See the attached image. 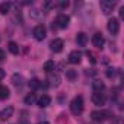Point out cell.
<instances>
[{
    "mask_svg": "<svg viewBox=\"0 0 124 124\" xmlns=\"http://www.w3.org/2000/svg\"><path fill=\"white\" fill-rule=\"evenodd\" d=\"M12 80H13V85H15V86H22V82H23V78H22L21 75H13V78H12Z\"/></svg>",
    "mask_w": 124,
    "mask_h": 124,
    "instance_id": "cell-21",
    "label": "cell"
},
{
    "mask_svg": "<svg viewBox=\"0 0 124 124\" xmlns=\"http://www.w3.org/2000/svg\"><path fill=\"white\" fill-rule=\"evenodd\" d=\"M5 57H6L5 51H3V50H0V61H2V60H5Z\"/></svg>",
    "mask_w": 124,
    "mask_h": 124,
    "instance_id": "cell-28",
    "label": "cell"
},
{
    "mask_svg": "<svg viewBox=\"0 0 124 124\" xmlns=\"http://www.w3.org/2000/svg\"><path fill=\"white\" fill-rule=\"evenodd\" d=\"M45 35H47V29H45L44 25H37L34 28V38L37 41H42L45 38Z\"/></svg>",
    "mask_w": 124,
    "mask_h": 124,
    "instance_id": "cell-3",
    "label": "cell"
},
{
    "mask_svg": "<svg viewBox=\"0 0 124 124\" xmlns=\"http://www.w3.org/2000/svg\"><path fill=\"white\" fill-rule=\"evenodd\" d=\"M108 112L107 111H93L92 114H91V117H92V120L93 121H96V123H101V121H104L105 118H108Z\"/></svg>",
    "mask_w": 124,
    "mask_h": 124,
    "instance_id": "cell-7",
    "label": "cell"
},
{
    "mask_svg": "<svg viewBox=\"0 0 124 124\" xmlns=\"http://www.w3.org/2000/svg\"><path fill=\"white\" fill-rule=\"evenodd\" d=\"M37 102V95L35 93H28L26 96H25V104L26 105H32V104H35Z\"/></svg>",
    "mask_w": 124,
    "mask_h": 124,
    "instance_id": "cell-18",
    "label": "cell"
},
{
    "mask_svg": "<svg viewBox=\"0 0 124 124\" xmlns=\"http://www.w3.org/2000/svg\"><path fill=\"white\" fill-rule=\"evenodd\" d=\"M9 95H10V92H9L8 86L0 85V99H6V98H9Z\"/></svg>",
    "mask_w": 124,
    "mask_h": 124,
    "instance_id": "cell-16",
    "label": "cell"
},
{
    "mask_svg": "<svg viewBox=\"0 0 124 124\" xmlns=\"http://www.w3.org/2000/svg\"><path fill=\"white\" fill-rule=\"evenodd\" d=\"M120 16L124 18V8H121V10H120Z\"/></svg>",
    "mask_w": 124,
    "mask_h": 124,
    "instance_id": "cell-30",
    "label": "cell"
},
{
    "mask_svg": "<svg viewBox=\"0 0 124 124\" xmlns=\"http://www.w3.org/2000/svg\"><path fill=\"white\" fill-rule=\"evenodd\" d=\"M63 47H64V42H63V39H60V38L53 39L51 44H50V48H51V51H54V53H60L61 50H63Z\"/></svg>",
    "mask_w": 124,
    "mask_h": 124,
    "instance_id": "cell-6",
    "label": "cell"
},
{
    "mask_svg": "<svg viewBox=\"0 0 124 124\" xmlns=\"http://www.w3.org/2000/svg\"><path fill=\"white\" fill-rule=\"evenodd\" d=\"M48 80H50V85H51V86L57 88V86L60 85V80H61V79H60V76H58V75H53V76H50V79H48Z\"/></svg>",
    "mask_w": 124,
    "mask_h": 124,
    "instance_id": "cell-17",
    "label": "cell"
},
{
    "mask_svg": "<svg viewBox=\"0 0 124 124\" xmlns=\"http://www.w3.org/2000/svg\"><path fill=\"white\" fill-rule=\"evenodd\" d=\"M70 111H72L75 115L82 114V111H83V98H82V96L73 98V101L70 102Z\"/></svg>",
    "mask_w": 124,
    "mask_h": 124,
    "instance_id": "cell-1",
    "label": "cell"
},
{
    "mask_svg": "<svg viewBox=\"0 0 124 124\" xmlns=\"http://www.w3.org/2000/svg\"><path fill=\"white\" fill-rule=\"evenodd\" d=\"M44 70L47 73H50L51 70H54V61L53 60H48V61H45V63H44Z\"/></svg>",
    "mask_w": 124,
    "mask_h": 124,
    "instance_id": "cell-20",
    "label": "cell"
},
{
    "mask_svg": "<svg viewBox=\"0 0 124 124\" xmlns=\"http://www.w3.org/2000/svg\"><path fill=\"white\" fill-rule=\"evenodd\" d=\"M104 42H105V39H104V37H102V34H95L93 37H92V44L96 47V48H102L104 47Z\"/></svg>",
    "mask_w": 124,
    "mask_h": 124,
    "instance_id": "cell-9",
    "label": "cell"
},
{
    "mask_svg": "<svg viewBox=\"0 0 124 124\" xmlns=\"http://www.w3.org/2000/svg\"><path fill=\"white\" fill-rule=\"evenodd\" d=\"M13 107H6V108H3L2 111H0V120H9L12 115H13Z\"/></svg>",
    "mask_w": 124,
    "mask_h": 124,
    "instance_id": "cell-11",
    "label": "cell"
},
{
    "mask_svg": "<svg viewBox=\"0 0 124 124\" xmlns=\"http://www.w3.org/2000/svg\"><path fill=\"white\" fill-rule=\"evenodd\" d=\"M92 88H93V92H102L104 88H105V85H104L101 80H95V82L92 83Z\"/></svg>",
    "mask_w": 124,
    "mask_h": 124,
    "instance_id": "cell-15",
    "label": "cell"
},
{
    "mask_svg": "<svg viewBox=\"0 0 124 124\" xmlns=\"http://www.w3.org/2000/svg\"><path fill=\"white\" fill-rule=\"evenodd\" d=\"M76 42H78V45L85 47V45L88 44V35L83 34V32H79V34L76 35Z\"/></svg>",
    "mask_w": 124,
    "mask_h": 124,
    "instance_id": "cell-12",
    "label": "cell"
},
{
    "mask_svg": "<svg viewBox=\"0 0 124 124\" xmlns=\"http://www.w3.org/2000/svg\"><path fill=\"white\" fill-rule=\"evenodd\" d=\"M69 22H70V18L66 15V13H60L58 16H57V19H55V23H57V26L58 28H67L69 26Z\"/></svg>",
    "mask_w": 124,
    "mask_h": 124,
    "instance_id": "cell-5",
    "label": "cell"
},
{
    "mask_svg": "<svg viewBox=\"0 0 124 124\" xmlns=\"http://www.w3.org/2000/svg\"><path fill=\"white\" fill-rule=\"evenodd\" d=\"M92 101H93L95 105H104V104H105V95H104L102 92H93Z\"/></svg>",
    "mask_w": 124,
    "mask_h": 124,
    "instance_id": "cell-10",
    "label": "cell"
},
{
    "mask_svg": "<svg viewBox=\"0 0 124 124\" xmlns=\"http://www.w3.org/2000/svg\"><path fill=\"white\" fill-rule=\"evenodd\" d=\"M80 60H82V53H80V51L75 50V51H72V53L69 54V61H70L72 64H78V63H80Z\"/></svg>",
    "mask_w": 124,
    "mask_h": 124,
    "instance_id": "cell-8",
    "label": "cell"
},
{
    "mask_svg": "<svg viewBox=\"0 0 124 124\" xmlns=\"http://www.w3.org/2000/svg\"><path fill=\"white\" fill-rule=\"evenodd\" d=\"M5 76H6V75H5V70H3V69H0V80H2Z\"/></svg>",
    "mask_w": 124,
    "mask_h": 124,
    "instance_id": "cell-29",
    "label": "cell"
},
{
    "mask_svg": "<svg viewBox=\"0 0 124 124\" xmlns=\"http://www.w3.org/2000/svg\"><path fill=\"white\" fill-rule=\"evenodd\" d=\"M8 50L12 53V54H19V45L16 44V42H13V41H10L9 44H8Z\"/></svg>",
    "mask_w": 124,
    "mask_h": 124,
    "instance_id": "cell-14",
    "label": "cell"
},
{
    "mask_svg": "<svg viewBox=\"0 0 124 124\" xmlns=\"http://www.w3.org/2000/svg\"><path fill=\"white\" fill-rule=\"evenodd\" d=\"M50 102H51V98H50L48 95H42V96L38 99V107L45 108V107H48V105H50Z\"/></svg>",
    "mask_w": 124,
    "mask_h": 124,
    "instance_id": "cell-13",
    "label": "cell"
},
{
    "mask_svg": "<svg viewBox=\"0 0 124 124\" xmlns=\"http://www.w3.org/2000/svg\"><path fill=\"white\" fill-rule=\"evenodd\" d=\"M18 124H29V123H28V121H19Z\"/></svg>",
    "mask_w": 124,
    "mask_h": 124,
    "instance_id": "cell-31",
    "label": "cell"
},
{
    "mask_svg": "<svg viewBox=\"0 0 124 124\" xmlns=\"http://www.w3.org/2000/svg\"><path fill=\"white\" fill-rule=\"evenodd\" d=\"M114 75H115V70H114V69H108V72H107V76H108V78H112Z\"/></svg>",
    "mask_w": 124,
    "mask_h": 124,
    "instance_id": "cell-26",
    "label": "cell"
},
{
    "mask_svg": "<svg viewBox=\"0 0 124 124\" xmlns=\"http://www.w3.org/2000/svg\"><path fill=\"white\" fill-rule=\"evenodd\" d=\"M67 6H69V2H67V0H61V2L58 3V8H60V9H66Z\"/></svg>",
    "mask_w": 124,
    "mask_h": 124,
    "instance_id": "cell-24",
    "label": "cell"
},
{
    "mask_svg": "<svg viewBox=\"0 0 124 124\" xmlns=\"http://www.w3.org/2000/svg\"><path fill=\"white\" fill-rule=\"evenodd\" d=\"M9 10H10V5L9 3H2L0 5V12H2L3 15H6Z\"/></svg>",
    "mask_w": 124,
    "mask_h": 124,
    "instance_id": "cell-23",
    "label": "cell"
},
{
    "mask_svg": "<svg viewBox=\"0 0 124 124\" xmlns=\"http://www.w3.org/2000/svg\"><path fill=\"white\" fill-rule=\"evenodd\" d=\"M39 124H50V123H47V121H44V123H39Z\"/></svg>",
    "mask_w": 124,
    "mask_h": 124,
    "instance_id": "cell-32",
    "label": "cell"
},
{
    "mask_svg": "<svg viewBox=\"0 0 124 124\" xmlns=\"http://www.w3.org/2000/svg\"><path fill=\"white\" fill-rule=\"evenodd\" d=\"M99 6H101V10L105 15H109L112 12V9L115 8V3L112 2V0H102V2L99 3Z\"/></svg>",
    "mask_w": 124,
    "mask_h": 124,
    "instance_id": "cell-4",
    "label": "cell"
},
{
    "mask_svg": "<svg viewBox=\"0 0 124 124\" xmlns=\"http://www.w3.org/2000/svg\"><path fill=\"white\" fill-rule=\"evenodd\" d=\"M51 6H54V3H51V2H45V3H44V8H45V9H50Z\"/></svg>",
    "mask_w": 124,
    "mask_h": 124,
    "instance_id": "cell-27",
    "label": "cell"
},
{
    "mask_svg": "<svg viewBox=\"0 0 124 124\" xmlns=\"http://www.w3.org/2000/svg\"><path fill=\"white\" fill-rule=\"evenodd\" d=\"M66 76H67V79H69V80H75V79L78 78V73H76V70L69 69V70H66Z\"/></svg>",
    "mask_w": 124,
    "mask_h": 124,
    "instance_id": "cell-22",
    "label": "cell"
},
{
    "mask_svg": "<svg viewBox=\"0 0 124 124\" xmlns=\"http://www.w3.org/2000/svg\"><path fill=\"white\" fill-rule=\"evenodd\" d=\"M107 28H108V31L112 35H117L120 32V22H118V19L117 18H111L108 21V23H107Z\"/></svg>",
    "mask_w": 124,
    "mask_h": 124,
    "instance_id": "cell-2",
    "label": "cell"
},
{
    "mask_svg": "<svg viewBox=\"0 0 124 124\" xmlns=\"http://www.w3.org/2000/svg\"><path fill=\"white\" fill-rule=\"evenodd\" d=\"M88 57L91 58V63H92V64H95V63H96V58H95V55H93L92 53H89V51H88Z\"/></svg>",
    "mask_w": 124,
    "mask_h": 124,
    "instance_id": "cell-25",
    "label": "cell"
},
{
    "mask_svg": "<svg viewBox=\"0 0 124 124\" xmlns=\"http://www.w3.org/2000/svg\"><path fill=\"white\" fill-rule=\"evenodd\" d=\"M28 85H29V88L31 89H38V88H41V82L38 80V79H31L29 82H28Z\"/></svg>",
    "mask_w": 124,
    "mask_h": 124,
    "instance_id": "cell-19",
    "label": "cell"
}]
</instances>
